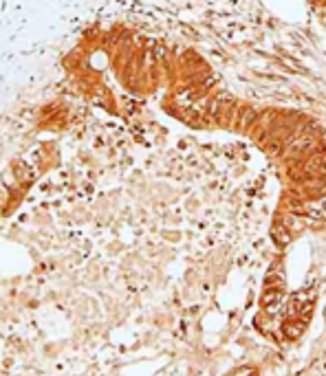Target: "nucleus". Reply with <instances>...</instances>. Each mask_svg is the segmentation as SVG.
Returning a JSON list of instances; mask_svg holds the SVG:
<instances>
[{
	"instance_id": "obj_1",
	"label": "nucleus",
	"mask_w": 326,
	"mask_h": 376,
	"mask_svg": "<svg viewBox=\"0 0 326 376\" xmlns=\"http://www.w3.org/2000/svg\"><path fill=\"white\" fill-rule=\"evenodd\" d=\"M315 2H322V4H326V0H315Z\"/></svg>"
}]
</instances>
